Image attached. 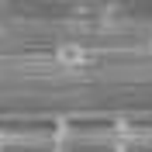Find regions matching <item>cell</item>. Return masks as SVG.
<instances>
[{"mask_svg": "<svg viewBox=\"0 0 152 152\" xmlns=\"http://www.w3.org/2000/svg\"><path fill=\"white\" fill-rule=\"evenodd\" d=\"M52 59H56V66H62V69H80L86 62V48L76 45V42H62Z\"/></svg>", "mask_w": 152, "mask_h": 152, "instance_id": "1", "label": "cell"}, {"mask_svg": "<svg viewBox=\"0 0 152 152\" xmlns=\"http://www.w3.org/2000/svg\"><path fill=\"white\" fill-rule=\"evenodd\" d=\"M149 52H152V38H149Z\"/></svg>", "mask_w": 152, "mask_h": 152, "instance_id": "2", "label": "cell"}]
</instances>
